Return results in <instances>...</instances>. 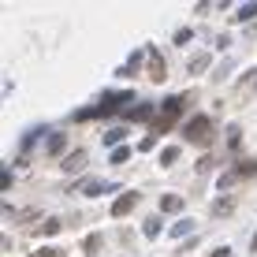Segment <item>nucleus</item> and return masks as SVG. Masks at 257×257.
<instances>
[{
    "instance_id": "nucleus-1",
    "label": "nucleus",
    "mask_w": 257,
    "mask_h": 257,
    "mask_svg": "<svg viewBox=\"0 0 257 257\" xmlns=\"http://www.w3.org/2000/svg\"><path fill=\"white\" fill-rule=\"evenodd\" d=\"M183 138H187L190 146H201V149H205L209 142H212V119H209V116H194L187 127H183Z\"/></svg>"
},
{
    "instance_id": "nucleus-2",
    "label": "nucleus",
    "mask_w": 257,
    "mask_h": 257,
    "mask_svg": "<svg viewBox=\"0 0 257 257\" xmlns=\"http://www.w3.org/2000/svg\"><path fill=\"white\" fill-rule=\"evenodd\" d=\"M183 97H168V101L161 104V112H157V123H153V131H168L175 119H179V112H183Z\"/></svg>"
},
{
    "instance_id": "nucleus-3",
    "label": "nucleus",
    "mask_w": 257,
    "mask_h": 257,
    "mask_svg": "<svg viewBox=\"0 0 257 257\" xmlns=\"http://www.w3.org/2000/svg\"><path fill=\"white\" fill-rule=\"evenodd\" d=\"M131 104H135V93H131V90L104 93V97H101V104H97V116H108V112H116V108H131Z\"/></svg>"
},
{
    "instance_id": "nucleus-4",
    "label": "nucleus",
    "mask_w": 257,
    "mask_h": 257,
    "mask_svg": "<svg viewBox=\"0 0 257 257\" xmlns=\"http://www.w3.org/2000/svg\"><path fill=\"white\" fill-rule=\"evenodd\" d=\"M127 123H157V108L149 101L131 104V108H127Z\"/></svg>"
},
{
    "instance_id": "nucleus-5",
    "label": "nucleus",
    "mask_w": 257,
    "mask_h": 257,
    "mask_svg": "<svg viewBox=\"0 0 257 257\" xmlns=\"http://www.w3.org/2000/svg\"><path fill=\"white\" fill-rule=\"evenodd\" d=\"M138 201H142V198H138V190H127V194H119V201H112V216H116V220H119V216H127V212L135 209Z\"/></svg>"
},
{
    "instance_id": "nucleus-6",
    "label": "nucleus",
    "mask_w": 257,
    "mask_h": 257,
    "mask_svg": "<svg viewBox=\"0 0 257 257\" xmlns=\"http://www.w3.org/2000/svg\"><path fill=\"white\" fill-rule=\"evenodd\" d=\"M149 52V78H153V82H164V56L157 49H146Z\"/></svg>"
},
{
    "instance_id": "nucleus-7",
    "label": "nucleus",
    "mask_w": 257,
    "mask_h": 257,
    "mask_svg": "<svg viewBox=\"0 0 257 257\" xmlns=\"http://www.w3.org/2000/svg\"><path fill=\"white\" fill-rule=\"evenodd\" d=\"M78 190H82L86 198H97V194H108V190H116V187H112V183H104V179H86Z\"/></svg>"
},
{
    "instance_id": "nucleus-8",
    "label": "nucleus",
    "mask_w": 257,
    "mask_h": 257,
    "mask_svg": "<svg viewBox=\"0 0 257 257\" xmlns=\"http://www.w3.org/2000/svg\"><path fill=\"white\" fill-rule=\"evenodd\" d=\"M183 205H187V201H183L179 194H164V198H161V212H168V216L183 212Z\"/></svg>"
},
{
    "instance_id": "nucleus-9",
    "label": "nucleus",
    "mask_w": 257,
    "mask_h": 257,
    "mask_svg": "<svg viewBox=\"0 0 257 257\" xmlns=\"http://www.w3.org/2000/svg\"><path fill=\"white\" fill-rule=\"evenodd\" d=\"M60 168H64V172H78V168H86V149H75V153H67Z\"/></svg>"
},
{
    "instance_id": "nucleus-10",
    "label": "nucleus",
    "mask_w": 257,
    "mask_h": 257,
    "mask_svg": "<svg viewBox=\"0 0 257 257\" xmlns=\"http://www.w3.org/2000/svg\"><path fill=\"white\" fill-rule=\"evenodd\" d=\"M123 138H127V127H112L108 135H104V146H108V149H119Z\"/></svg>"
},
{
    "instance_id": "nucleus-11",
    "label": "nucleus",
    "mask_w": 257,
    "mask_h": 257,
    "mask_svg": "<svg viewBox=\"0 0 257 257\" xmlns=\"http://www.w3.org/2000/svg\"><path fill=\"white\" fill-rule=\"evenodd\" d=\"M64 146H67V138L60 135V131H56V135H49V157H60V153H64Z\"/></svg>"
},
{
    "instance_id": "nucleus-12",
    "label": "nucleus",
    "mask_w": 257,
    "mask_h": 257,
    "mask_svg": "<svg viewBox=\"0 0 257 257\" xmlns=\"http://www.w3.org/2000/svg\"><path fill=\"white\" fill-rule=\"evenodd\" d=\"M38 138H41V127L26 131V135H23V142H19V149H23V153H30V146H34V142H38Z\"/></svg>"
},
{
    "instance_id": "nucleus-13",
    "label": "nucleus",
    "mask_w": 257,
    "mask_h": 257,
    "mask_svg": "<svg viewBox=\"0 0 257 257\" xmlns=\"http://www.w3.org/2000/svg\"><path fill=\"white\" fill-rule=\"evenodd\" d=\"M190 231H194V220H179V224L172 227V238H187Z\"/></svg>"
},
{
    "instance_id": "nucleus-14",
    "label": "nucleus",
    "mask_w": 257,
    "mask_h": 257,
    "mask_svg": "<svg viewBox=\"0 0 257 257\" xmlns=\"http://www.w3.org/2000/svg\"><path fill=\"white\" fill-rule=\"evenodd\" d=\"M175 161H179V146H168L164 153H161V164H164V168H172Z\"/></svg>"
},
{
    "instance_id": "nucleus-15",
    "label": "nucleus",
    "mask_w": 257,
    "mask_h": 257,
    "mask_svg": "<svg viewBox=\"0 0 257 257\" xmlns=\"http://www.w3.org/2000/svg\"><path fill=\"white\" fill-rule=\"evenodd\" d=\"M253 15H257V4H242V8L235 12V19H238V23H246V19H253Z\"/></svg>"
},
{
    "instance_id": "nucleus-16",
    "label": "nucleus",
    "mask_w": 257,
    "mask_h": 257,
    "mask_svg": "<svg viewBox=\"0 0 257 257\" xmlns=\"http://www.w3.org/2000/svg\"><path fill=\"white\" fill-rule=\"evenodd\" d=\"M82 250H86V257H97V250H101V235H90Z\"/></svg>"
},
{
    "instance_id": "nucleus-17",
    "label": "nucleus",
    "mask_w": 257,
    "mask_h": 257,
    "mask_svg": "<svg viewBox=\"0 0 257 257\" xmlns=\"http://www.w3.org/2000/svg\"><path fill=\"white\" fill-rule=\"evenodd\" d=\"M71 119H75V123H86V119H97V104H93V108H78V112H75V116H71Z\"/></svg>"
},
{
    "instance_id": "nucleus-18",
    "label": "nucleus",
    "mask_w": 257,
    "mask_h": 257,
    "mask_svg": "<svg viewBox=\"0 0 257 257\" xmlns=\"http://www.w3.org/2000/svg\"><path fill=\"white\" fill-rule=\"evenodd\" d=\"M205 67H209V56H205V52L190 60V75H198V71H205Z\"/></svg>"
},
{
    "instance_id": "nucleus-19",
    "label": "nucleus",
    "mask_w": 257,
    "mask_h": 257,
    "mask_svg": "<svg viewBox=\"0 0 257 257\" xmlns=\"http://www.w3.org/2000/svg\"><path fill=\"white\" fill-rule=\"evenodd\" d=\"M157 235H161V220L149 216V220H146V238H157Z\"/></svg>"
},
{
    "instance_id": "nucleus-20",
    "label": "nucleus",
    "mask_w": 257,
    "mask_h": 257,
    "mask_svg": "<svg viewBox=\"0 0 257 257\" xmlns=\"http://www.w3.org/2000/svg\"><path fill=\"white\" fill-rule=\"evenodd\" d=\"M60 231V220H45V224L38 227V235H56Z\"/></svg>"
},
{
    "instance_id": "nucleus-21",
    "label": "nucleus",
    "mask_w": 257,
    "mask_h": 257,
    "mask_svg": "<svg viewBox=\"0 0 257 257\" xmlns=\"http://www.w3.org/2000/svg\"><path fill=\"white\" fill-rule=\"evenodd\" d=\"M253 172H257V161H242L235 168V175H253Z\"/></svg>"
},
{
    "instance_id": "nucleus-22",
    "label": "nucleus",
    "mask_w": 257,
    "mask_h": 257,
    "mask_svg": "<svg viewBox=\"0 0 257 257\" xmlns=\"http://www.w3.org/2000/svg\"><path fill=\"white\" fill-rule=\"evenodd\" d=\"M127 157H131V149H127V146L112 149V164H123V161H127Z\"/></svg>"
},
{
    "instance_id": "nucleus-23",
    "label": "nucleus",
    "mask_w": 257,
    "mask_h": 257,
    "mask_svg": "<svg viewBox=\"0 0 257 257\" xmlns=\"http://www.w3.org/2000/svg\"><path fill=\"white\" fill-rule=\"evenodd\" d=\"M212 212H216V216H227V212H231V201H227V198H220L216 205H212Z\"/></svg>"
},
{
    "instance_id": "nucleus-24",
    "label": "nucleus",
    "mask_w": 257,
    "mask_h": 257,
    "mask_svg": "<svg viewBox=\"0 0 257 257\" xmlns=\"http://www.w3.org/2000/svg\"><path fill=\"white\" fill-rule=\"evenodd\" d=\"M30 257H60V250H56V246H45V250H34Z\"/></svg>"
},
{
    "instance_id": "nucleus-25",
    "label": "nucleus",
    "mask_w": 257,
    "mask_h": 257,
    "mask_svg": "<svg viewBox=\"0 0 257 257\" xmlns=\"http://www.w3.org/2000/svg\"><path fill=\"white\" fill-rule=\"evenodd\" d=\"M153 146H157V138H153V135H149V138H142V142H138V149H142V153H149V149H153Z\"/></svg>"
},
{
    "instance_id": "nucleus-26",
    "label": "nucleus",
    "mask_w": 257,
    "mask_h": 257,
    "mask_svg": "<svg viewBox=\"0 0 257 257\" xmlns=\"http://www.w3.org/2000/svg\"><path fill=\"white\" fill-rule=\"evenodd\" d=\"M212 257H231V250H216V253H212Z\"/></svg>"
}]
</instances>
